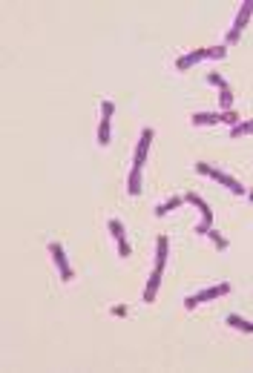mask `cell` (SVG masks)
Wrapping results in <instances>:
<instances>
[{
	"label": "cell",
	"instance_id": "obj_18",
	"mask_svg": "<svg viewBox=\"0 0 253 373\" xmlns=\"http://www.w3.org/2000/svg\"><path fill=\"white\" fill-rule=\"evenodd\" d=\"M98 144L107 147L109 144V118H101V126H98Z\"/></svg>",
	"mask_w": 253,
	"mask_h": 373
},
{
	"label": "cell",
	"instance_id": "obj_2",
	"mask_svg": "<svg viewBox=\"0 0 253 373\" xmlns=\"http://www.w3.org/2000/svg\"><path fill=\"white\" fill-rule=\"evenodd\" d=\"M155 132L147 126V129H141V138H138V147L136 152H133V164H138V167H144V161H147V152H150V144H153Z\"/></svg>",
	"mask_w": 253,
	"mask_h": 373
},
{
	"label": "cell",
	"instance_id": "obj_13",
	"mask_svg": "<svg viewBox=\"0 0 253 373\" xmlns=\"http://www.w3.org/2000/svg\"><path fill=\"white\" fill-rule=\"evenodd\" d=\"M219 107H222V112L233 109V89H230V83L225 89H219Z\"/></svg>",
	"mask_w": 253,
	"mask_h": 373
},
{
	"label": "cell",
	"instance_id": "obj_26",
	"mask_svg": "<svg viewBox=\"0 0 253 373\" xmlns=\"http://www.w3.org/2000/svg\"><path fill=\"white\" fill-rule=\"evenodd\" d=\"M196 307H199L196 296H187V299H184V310H196Z\"/></svg>",
	"mask_w": 253,
	"mask_h": 373
},
{
	"label": "cell",
	"instance_id": "obj_6",
	"mask_svg": "<svg viewBox=\"0 0 253 373\" xmlns=\"http://www.w3.org/2000/svg\"><path fill=\"white\" fill-rule=\"evenodd\" d=\"M230 293V285L227 282H222V285H216V287H207V290H201V293H196V302H213V299H222V296H227Z\"/></svg>",
	"mask_w": 253,
	"mask_h": 373
},
{
	"label": "cell",
	"instance_id": "obj_22",
	"mask_svg": "<svg viewBox=\"0 0 253 373\" xmlns=\"http://www.w3.org/2000/svg\"><path fill=\"white\" fill-rule=\"evenodd\" d=\"M207 83H213V86H219V89H225L227 86V80L219 75V72H207Z\"/></svg>",
	"mask_w": 253,
	"mask_h": 373
},
{
	"label": "cell",
	"instance_id": "obj_11",
	"mask_svg": "<svg viewBox=\"0 0 253 373\" xmlns=\"http://www.w3.org/2000/svg\"><path fill=\"white\" fill-rule=\"evenodd\" d=\"M225 324H230L233 330H242V333H253V321L242 319V316H236V313H230V316H227Z\"/></svg>",
	"mask_w": 253,
	"mask_h": 373
},
{
	"label": "cell",
	"instance_id": "obj_12",
	"mask_svg": "<svg viewBox=\"0 0 253 373\" xmlns=\"http://www.w3.org/2000/svg\"><path fill=\"white\" fill-rule=\"evenodd\" d=\"M181 204H184V198H181V196H173V198H170V201H164V204H158V207H155L153 213H155V215H158V218H161V215H167V213H173V210H179V207H181Z\"/></svg>",
	"mask_w": 253,
	"mask_h": 373
},
{
	"label": "cell",
	"instance_id": "obj_9",
	"mask_svg": "<svg viewBox=\"0 0 253 373\" xmlns=\"http://www.w3.org/2000/svg\"><path fill=\"white\" fill-rule=\"evenodd\" d=\"M126 193H130V196H138V193H141V167H138V164H133V169H130Z\"/></svg>",
	"mask_w": 253,
	"mask_h": 373
},
{
	"label": "cell",
	"instance_id": "obj_23",
	"mask_svg": "<svg viewBox=\"0 0 253 373\" xmlns=\"http://www.w3.org/2000/svg\"><path fill=\"white\" fill-rule=\"evenodd\" d=\"M101 115L112 121V115H115V104H112V101H104V104H101Z\"/></svg>",
	"mask_w": 253,
	"mask_h": 373
},
{
	"label": "cell",
	"instance_id": "obj_7",
	"mask_svg": "<svg viewBox=\"0 0 253 373\" xmlns=\"http://www.w3.org/2000/svg\"><path fill=\"white\" fill-rule=\"evenodd\" d=\"M158 287H161V270H153V273H150V278H147V287H144V302L147 304L155 302Z\"/></svg>",
	"mask_w": 253,
	"mask_h": 373
},
{
	"label": "cell",
	"instance_id": "obj_1",
	"mask_svg": "<svg viewBox=\"0 0 253 373\" xmlns=\"http://www.w3.org/2000/svg\"><path fill=\"white\" fill-rule=\"evenodd\" d=\"M184 204L199 207V213H201V224L196 227V232H199V236H207L210 224H213V210H210V204H207V201H201V198L196 196V193H187V196H184Z\"/></svg>",
	"mask_w": 253,
	"mask_h": 373
},
{
	"label": "cell",
	"instance_id": "obj_4",
	"mask_svg": "<svg viewBox=\"0 0 253 373\" xmlns=\"http://www.w3.org/2000/svg\"><path fill=\"white\" fill-rule=\"evenodd\" d=\"M204 58H207V49H193L190 55H181L179 61H176V69H179V72H187V69H193L196 63H201Z\"/></svg>",
	"mask_w": 253,
	"mask_h": 373
},
{
	"label": "cell",
	"instance_id": "obj_14",
	"mask_svg": "<svg viewBox=\"0 0 253 373\" xmlns=\"http://www.w3.org/2000/svg\"><path fill=\"white\" fill-rule=\"evenodd\" d=\"M219 184H225L227 190H230V193H233V196H247V190H244L242 184H239V181H236V178H230L225 172V175H222V181H219Z\"/></svg>",
	"mask_w": 253,
	"mask_h": 373
},
{
	"label": "cell",
	"instance_id": "obj_28",
	"mask_svg": "<svg viewBox=\"0 0 253 373\" xmlns=\"http://www.w3.org/2000/svg\"><path fill=\"white\" fill-rule=\"evenodd\" d=\"M247 198H250V201H253V190H247Z\"/></svg>",
	"mask_w": 253,
	"mask_h": 373
},
{
	"label": "cell",
	"instance_id": "obj_27",
	"mask_svg": "<svg viewBox=\"0 0 253 373\" xmlns=\"http://www.w3.org/2000/svg\"><path fill=\"white\" fill-rule=\"evenodd\" d=\"M112 316H126V307L124 304H115V307H112Z\"/></svg>",
	"mask_w": 253,
	"mask_h": 373
},
{
	"label": "cell",
	"instance_id": "obj_3",
	"mask_svg": "<svg viewBox=\"0 0 253 373\" xmlns=\"http://www.w3.org/2000/svg\"><path fill=\"white\" fill-rule=\"evenodd\" d=\"M49 253H52V261L58 264V270H61V278L63 282H69V278H72V267H69V261H66L63 247L58 244V241H52V244H49Z\"/></svg>",
	"mask_w": 253,
	"mask_h": 373
},
{
	"label": "cell",
	"instance_id": "obj_15",
	"mask_svg": "<svg viewBox=\"0 0 253 373\" xmlns=\"http://www.w3.org/2000/svg\"><path fill=\"white\" fill-rule=\"evenodd\" d=\"M107 230H109V236H112L115 241H126L124 239V224L118 221V218H112V221L107 224Z\"/></svg>",
	"mask_w": 253,
	"mask_h": 373
},
{
	"label": "cell",
	"instance_id": "obj_16",
	"mask_svg": "<svg viewBox=\"0 0 253 373\" xmlns=\"http://www.w3.org/2000/svg\"><path fill=\"white\" fill-rule=\"evenodd\" d=\"M253 132V121H239L236 126H230V138H239V135Z\"/></svg>",
	"mask_w": 253,
	"mask_h": 373
},
{
	"label": "cell",
	"instance_id": "obj_10",
	"mask_svg": "<svg viewBox=\"0 0 253 373\" xmlns=\"http://www.w3.org/2000/svg\"><path fill=\"white\" fill-rule=\"evenodd\" d=\"M190 121H193V126H213V124L222 121V112H219V115H213V112H196Z\"/></svg>",
	"mask_w": 253,
	"mask_h": 373
},
{
	"label": "cell",
	"instance_id": "obj_21",
	"mask_svg": "<svg viewBox=\"0 0 253 373\" xmlns=\"http://www.w3.org/2000/svg\"><path fill=\"white\" fill-rule=\"evenodd\" d=\"M196 172H199V175H207V178H213V172H216V167H210L207 161H199V164H196Z\"/></svg>",
	"mask_w": 253,
	"mask_h": 373
},
{
	"label": "cell",
	"instance_id": "obj_5",
	"mask_svg": "<svg viewBox=\"0 0 253 373\" xmlns=\"http://www.w3.org/2000/svg\"><path fill=\"white\" fill-rule=\"evenodd\" d=\"M250 18H253V0H244V3H242V9L236 12V18H233V26H230V29L242 35V29L247 26V20H250Z\"/></svg>",
	"mask_w": 253,
	"mask_h": 373
},
{
	"label": "cell",
	"instance_id": "obj_25",
	"mask_svg": "<svg viewBox=\"0 0 253 373\" xmlns=\"http://www.w3.org/2000/svg\"><path fill=\"white\" fill-rule=\"evenodd\" d=\"M130 253H133V247H130V241H118V256H121V258H126Z\"/></svg>",
	"mask_w": 253,
	"mask_h": 373
},
{
	"label": "cell",
	"instance_id": "obj_24",
	"mask_svg": "<svg viewBox=\"0 0 253 373\" xmlns=\"http://www.w3.org/2000/svg\"><path fill=\"white\" fill-rule=\"evenodd\" d=\"M239 32H233V29H227V35H225V46H233V43H239Z\"/></svg>",
	"mask_w": 253,
	"mask_h": 373
},
{
	"label": "cell",
	"instance_id": "obj_20",
	"mask_svg": "<svg viewBox=\"0 0 253 373\" xmlns=\"http://www.w3.org/2000/svg\"><path fill=\"white\" fill-rule=\"evenodd\" d=\"M222 124L236 126V124H239V112H236V109H227V112H222Z\"/></svg>",
	"mask_w": 253,
	"mask_h": 373
},
{
	"label": "cell",
	"instance_id": "obj_17",
	"mask_svg": "<svg viewBox=\"0 0 253 373\" xmlns=\"http://www.w3.org/2000/svg\"><path fill=\"white\" fill-rule=\"evenodd\" d=\"M207 239L213 241V247H216V250H227V239L219 230H213V227H210V230H207Z\"/></svg>",
	"mask_w": 253,
	"mask_h": 373
},
{
	"label": "cell",
	"instance_id": "obj_19",
	"mask_svg": "<svg viewBox=\"0 0 253 373\" xmlns=\"http://www.w3.org/2000/svg\"><path fill=\"white\" fill-rule=\"evenodd\" d=\"M207 58L210 61H222V58H227V46H207Z\"/></svg>",
	"mask_w": 253,
	"mask_h": 373
},
{
	"label": "cell",
	"instance_id": "obj_8",
	"mask_svg": "<svg viewBox=\"0 0 253 373\" xmlns=\"http://www.w3.org/2000/svg\"><path fill=\"white\" fill-rule=\"evenodd\" d=\"M167 250H170L167 236H158V239H155V270H164V264H167Z\"/></svg>",
	"mask_w": 253,
	"mask_h": 373
}]
</instances>
